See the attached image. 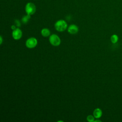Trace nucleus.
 Segmentation results:
<instances>
[{"label": "nucleus", "instance_id": "423d86ee", "mask_svg": "<svg viewBox=\"0 0 122 122\" xmlns=\"http://www.w3.org/2000/svg\"><path fill=\"white\" fill-rule=\"evenodd\" d=\"M79 29L77 26L75 24H71L70 25L68 29V31L71 34H75L78 32Z\"/></svg>", "mask_w": 122, "mask_h": 122}, {"label": "nucleus", "instance_id": "0eeeda50", "mask_svg": "<svg viewBox=\"0 0 122 122\" xmlns=\"http://www.w3.org/2000/svg\"><path fill=\"white\" fill-rule=\"evenodd\" d=\"M93 114V116L95 117V118L99 119L102 116V112L101 109L96 108L94 110Z\"/></svg>", "mask_w": 122, "mask_h": 122}, {"label": "nucleus", "instance_id": "20e7f679", "mask_svg": "<svg viewBox=\"0 0 122 122\" xmlns=\"http://www.w3.org/2000/svg\"><path fill=\"white\" fill-rule=\"evenodd\" d=\"M37 40L34 37H31L27 40L26 41V46L30 49L33 48L37 45Z\"/></svg>", "mask_w": 122, "mask_h": 122}, {"label": "nucleus", "instance_id": "1a4fd4ad", "mask_svg": "<svg viewBox=\"0 0 122 122\" xmlns=\"http://www.w3.org/2000/svg\"><path fill=\"white\" fill-rule=\"evenodd\" d=\"M119 40V37L116 34H113L111 37V41L112 43L115 44L118 42Z\"/></svg>", "mask_w": 122, "mask_h": 122}, {"label": "nucleus", "instance_id": "2eb2a0df", "mask_svg": "<svg viewBox=\"0 0 122 122\" xmlns=\"http://www.w3.org/2000/svg\"><path fill=\"white\" fill-rule=\"evenodd\" d=\"M101 122V120H94V122Z\"/></svg>", "mask_w": 122, "mask_h": 122}, {"label": "nucleus", "instance_id": "39448f33", "mask_svg": "<svg viewBox=\"0 0 122 122\" xmlns=\"http://www.w3.org/2000/svg\"><path fill=\"white\" fill-rule=\"evenodd\" d=\"M12 35L14 40H18L21 38L22 36V32L19 28H16L13 30Z\"/></svg>", "mask_w": 122, "mask_h": 122}, {"label": "nucleus", "instance_id": "f8f14e48", "mask_svg": "<svg viewBox=\"0 0 122 122\" xmlns=\"http://www.w3.org/2000/svg\"><path fill=\"white\" fill-rule=\"evenodd\" d=\"M15 22H16V24L17 25V26H20V21L18 20H15Z\"/></svg>", "mask_w": 122, "mask_h": 122}, {"label": "nucleus", "instance_id": "f257e3e1", "mask_svg": "<svg viewBox=\"0 0 122 122\" xmlns=\"http://www.w3.org/2000/svg\"><path fill=\"white\" fill-rule=\"evenodd\" d=\"M54 27L57 31L62 32L67 29V24L64 20H60L55 22Z\"/></svg>", "mask_w": 122, "mask_h": 122}, {"label": "nucleus", "instance_id": "4468645a", "mask_svg": "<svg viewBox=\"0 0 122 122\" xmlns=\"http://www.w3.org/2000/svg\"><path fill=\"white\" fill-rule=\"evenodd\" d=\"M0 44H1V43H2V38L1 36H0Z\"/></svg>", "mask_w": 122, "mask_h": 122}, {"label": "nucleus", "instance_id": "9d476101", "mask_svg": "<svg viewBox=\"0 0 122 122\" xmlns=\"http://www.w3.org/2000/svg\"><path fill=\"white\" fill-rule=\"evenodd\" d=\"M30 15H29V14H27L26 15H25L24 16L22 19H21V21L22 22L24 23V24H26L28 21L30 19Z\"/></svg>", "mask_w": 122, "mask_h": 122}, {"label": "nucleus", "instance_id": "7ed1b4c3", "mask_svg": "<svg viewBox=\"0 0 122 122\" xmlns=\"http://www.w3.org/2000/svg\"><path fill=\"white\" fill-rule=\"evenodd\" d=\"M49 41L51 44L54 46H59L61 42V39L59 37L55 34H52L50 36Z\"/></svg>", "mask_w": 122, "mask_h": 122}, {"label": "nucleus", "instance_id": "f03ea898", "mask_svg": "<svg viewBox=\"0 0 122 122\" xmlns=\"http://www.w3.org/2000/svg\"><path fill=\"white\" fill-rule=\"evenodd\" d=\"M36 6L35 4L32 2H28L26 4L25 10L27 14L31 15L35 13L36 11Z\"/></svg>", "mask_w": 122, "mask_h": 122}, {"label": "nucleus", "instance_id": "ddd939ff", "mask_svg": "<svg viewBox=\"0 0 122 122\" xmlns=\"http://www.w3.org/2000/svg\"><path fill=\"white\" fill-rule=\"evenodd\" d=\"M11 29L14 30H15L16 29V27H15V25H12V26H11Z\"/></svg>", "mask_w": 122, "mask_h": 122}, {"label": "nucleus", "instance_id": "9b49d317", "mask_svg": "<svg viewBox=\"0 0 122 122\" xmlns=\"http://www.w3.org/2000/svg\"><path fill=\"white\" fill-rule=\"evenodd\" d=\"M95 117L92 115H89L87 117V120L89 122H93L94 121Z\"/></svg>", "mask_w": 122, "mask_h": 122}, {"label": "nucleus", "instance_id": "6e6552de", "mask_svg": "<svg viewBox=\"0 0 122 122\" xmlns=\"http://www.w3.org/2000/svg\"><path fill=\"white\" fill-rule=\"evenodd\" d=\"M50 31L48 29L44 28L41 30V34L43 37H48L50 35Z\"/></svg>", "mask_w": 122, "mask_h": 122}]
</instances>
